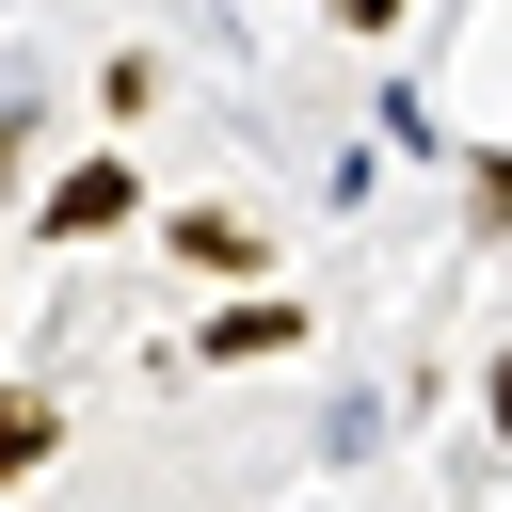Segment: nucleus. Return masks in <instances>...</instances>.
<instances>
[{
  "label": "nucleus",
  "instance_id": "obj_1",
  "mask_svg": "<svg viewBox=\"0 0 512 512\" xmlns=\"http://www.w3.org/2000/svg\"><path fill=\"white\" fill-rule=\"evenodd\" d=\"M96 224H128V160H80V176L48 192V240H96Z\"/></svg>",
  "mask_w": 512,
  "mask_h": 512
},
{
  "label": "nucleus",
  "instance_id": "obj_2",
  "mask_svg": "<svg viewBox=\"0 0 512 512\" xmlns=\"http://www.w3.org/2000/svg\"><path fill=\"white\" fill-rule=\"evenodd\" d=\"M288 336H304L288 304H224V320H208V352H224V368H240V352H288Z\"/></svg>",
  "mask_w": 512,
  "mask_h": 512
},
{
  "label": "nucleus",
  "instance_id": "obj_3",
  "mask_svg": "<svg viewBox=\"0 0 512 512\" xmlns=\"http://www.w3.org/2000/svg\"><path fill=\"white\" fill-rule=\"evenodd\" d=\"M48 448H64V416H48V400H16V384H0V480H16V464H48Z\"/></svg>",
  "mask_w": 512,
  "mask_h": 512
},
{
  "label": "nucleus",
  "instance_id": "obj_4",
  "mask_svg": "<svg viewBox=\"0 0 512 512\" xmlns=\"http://www.w3.org/2000/svg\"><path fill=\"white\" fill-rule=\"evenodd\" d=\"M176 256H192V272H256V240H240L224 208H192V224H176Z\"/></svg>",
  "mask_w": 512,
  "mask_h": 512
},
{
  "label": "nucleus",
  "instance_id": "obj_5",
  "mask_svg": "<svg viewBox=\"0 0 512 512\" xmlns=\"http://www.w3.org/2000/svg\"><path fill=\"white\" fill-rule=\"evenodd\" d=\"M336 16H368V32H384V16H400V0H336Z\"/></svg>",
  "mask_w": 512,
  "mask_h": 512
},
{
  "label": "nucleus",
  "instance_id": "obj_6",
  "mask_svg": "<svg viewBox=\"0 0 512 512\" xmlns=\"http://www.w3.org/2000/svg\"><path fill=\"white\" fill-rule=\"evenodd\" d=\"M0 176H16V112H0Z\"/></svg>",
  "mask_w": 512,
  "mask_h": 512
}]
</instances>
